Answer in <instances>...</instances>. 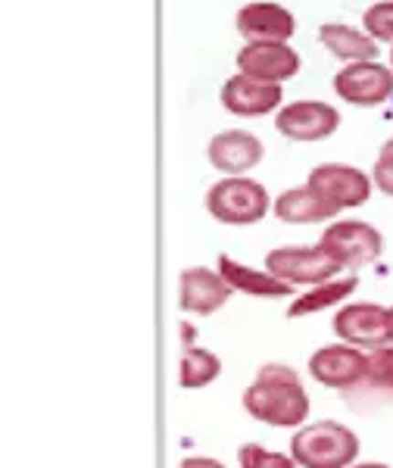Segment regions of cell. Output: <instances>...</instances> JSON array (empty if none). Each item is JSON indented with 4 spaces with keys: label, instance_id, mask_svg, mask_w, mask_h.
<instances>
[{
    "label": "cell",
    "instance_id": "cell-2",
    "mask_svg": "<svg viewBox=\"0 0 393 468\" xmlns=\"http://www.w3.org/2000/svg\"><path fill=\"white\" fill-rule=\"evenodd\" d=\"M291 456L300 468H350L359 459V437L335 419L306 421L291 437Z\"/></svg>",
    "mask_w": 393,
    "mask_h": 468
},
{
    "label": "cell",
    "instance_id": "cell-26",
    "mask_svg": "<svg viewBox=\"0 0 393 468\" xmlns=\"http://www.w3.org/2000/svg\"><path fill=\"white\" fill-rule=\"evenodd\" d=\"M350 468H390L388 463H353Z\"/></svg>",
    "mask_w": 393,
    "mask_h": 468
},
{
    "label": "cell",
    "instance_id": "cell-6",
    "mask_svg": "<svg viewBox=\"0 0 393 468\" xmlns=\"http://www.w3.org/2000/svg\"><path fill=\"white\" fill-rule=\"evenodd\" d=\"M344 344L372 353L390 344V309L381 303H344L331 319Z\"/></svg>",
    "mask_w": 393,
    "mask_h": 468
},
{
    "label": "cell",
    "instance_id": "cell-23",
    "mask_svg": "<svg viewBox=\"0 0 393 468\" xmlns=\"http://www.w3.org/2000/svg\"><path fill=\"white\" fill-rule=\"evenodd\" d=\"M362 26L366 32L381 44H390L393 48V0H381V4H372L362 16Z\"/></svg>",
    "mask_w": 393,
    "mask_h": 468
},
{
    "label": "cell",
    "instance_id": "cell-15",
    "mask_svg": "<svg viewBox=\"0 0 393 468\" xmlns=\"http://www.w3.org/2000/svg\"><path fill=\"white\" fill-rule=\"evenodd\" d=\"M278 103H281V85L275 81L238 72L222 85V107L234 116H266Z\"/></svg>",
    "mask_w": 393,
    "mask_h": 468
},
{
    "label": "cell",
    "instance_id": "cell-27",
    "mask_svg": "<svg viewBox=\"0 0 393 468\" xmlns=\"http://www.w3.org/2000/svg\"><path fill=\"white\" fill-rule=\"evenodd\" d=\"M390 344H393V306H390Z\"/></svg>",
    "mask_w": 393,
    "mask_h": 468
},
{
    "label": "cell",
    "instance_id": "cell-7",
    "mask_svg": "<svg viewBox=\"0 0 393 468\" xmlns=\"http://www.w3.org/2000/svg\"><path fill=\"white\" fill-rule=\"evenodd\" d=\"M306 368L315 381L324 384V388H335L340 394H346V390H353L362 378H366L368 353L359 350V346L344 344V341L324 344L309 356Z\"/></svg>",
    "mask_w": 393,
    "mask_h": 468
},
{
    "label": "cell",
    "instance_id": "cell-11",
    "mask_svg": "<svg viewBox=\"0 0 393 468\" xmlns=\"http://www.w3.org/2000/svg\"><path fill=\"white\" fill-rule=\"evenodd\" d=\"M238 69L253 79L281 85L300 72V54L287 41H250L238 50Z\"/></svg>",
    "mask_w": 393,
    "mask_h": 468
},
{
    "label": "cell",
    "instance_id": "cell-12",
    "mask_svg": "<svg viewBox=\"0 0 393 468\" xmlns=\"http://www.w3.org/2000/svg\"><path fill=\"white\" fill-rule=\"evenodd\" d=\"M231 284L218 269L191 266L178 275V306L191 315H213L231 300Z\"/></svg>",
    "mask_w": 393,
    "mask_h": 468
},
{
    "label": "cell",
    "instance_id": "cell-18",
    "mask_svg": "<svg viewBox=\"0 0 393 468\" xmlns=\"http://www.w3.org/2000/svg\"><path fill=\"white\" fill-rule=\"evenodd\" d=\"M275 216L287 225H315L324 218L340 216V209L331 200H324L319 191H313L309 185L287 187L284 194H278V200L271 203Z\"/></svg>",
    "mask_w": 393,
    "mask_h": 468
},
{
    "label": "cell",
    "instance_id": "cell-10",
    "mask_svg": "<svg viewBox=\"0 0 393 468\" xmlns=\"http://www.w3.org/2000/svg\"><path fill=\"white\" fill-rule=\"evenodd\" d=\"M275 128L291 141H322L340 128V112L324 101H293L278 110Z\"/></svg>",
    "mask_w": 393,
    "mask_h": 468
},
{
    "label": "cell",
    "instance_id": "cell-4",
    "mask_svg": "<svg viewBox=\"0 0 393 468\" xmlns=\"http://www.w3.org/2000/svg\"><path fill=\"white\" fill-rule=\"evenodd\" d=\"M266 269L275 278H281L291 288L303 284V288H315L322 282H331L337 278L344 266L324 250L322 244L313 247H275V250L266 253Z\"/></svg>",
    "mask_w": 393,
    "mask_h": 468
},
{
    "label": "cell",
    "instance_id": "cell-8",
    "mask_svg": "<svg viewBox=\"0 0 393 468\" xmlns=\"http://www.w3.org/2000/svg\"><path fill=\"white\" fill-rule=\"evenodd\" d=\"M306 185L313 191H319L324 200L335 203L337 209H353L368 203L375 181L372 176H366V172L350 163H322L309 172Z\"/></svg>",
    "mask_w": 393,
    "mask_h": 468
},
{
    "label": "cell",
    "instance_id": "cell-20",
    "mask_svg": "<svg viewBox=\"0 0 393 468\" xmlns=\"http://www.w3.org/2000/svg\"><path fill=\"white\" fill-rule=\"evenodd\" d=\"M356 288H359L356 275H337V278H331V282L315 284V288L297 293V297L291 300V306H287V319H303V315L340 306L350 293H356Z\"/></svg>",
    "mask_w": 393,
    "mask_h": 468
},
{
    "label": "cell",
    "instance_id": "cell-1",
    "mask_svg": "<svg viewBox=\"0 0 393 468\" xmlns=\"http://www.w3.org/2000/svg\"><path fill=\"white\" fill-rule=\"evenodd\" d=\"M244 410L250 419L271 428H303L309 419V394L300 375L284 362H266L256 368L244 390Z\"/></svg>",
    "mask_w": 393,
    "mask_h": 468
},
{
    "label": "cell",
    "instance_id": "cell-19",
    "mask_svg": "<svg viewBox=\"0 0 393 468\" xmlns=\"http://www.w3.org/2000/svg\"><path fill=\"white\" fill-rule=\"evenodd\" d=\"M319 41L328 48V54H335L346 63H362V59L377 57V41L362 28H353L346 22H324L319 28Z\"/></svg>",
    "mask_w": 393,
    "mask_h": 468
},
{
    "label": "cell",
    "instance_id": "cell-13",
    "mask_svg": "<svg viewBox=\"0 0 393 468\" xmlns=\"http://www.w3.org/2000/svg\"><path fill=\"white\" fill-rule=\"evenodd\" d=\"M344 399L359 412L388 410V406H393V344L368 353L366 378L353 390H346Z\"/></svg>",
    "mask_w": 393,
    "mask_h": 468
},
{
    "label": "cell",
    "instance_id": "cell-17",
    "mask_svg": "<svg viewBox=\"0 0 393 468\" xmlns=\"http://www.w3.org/2000/svg\"><path fill=\"white\" fill-rule=\"evenodd\" d=\"M218 271L222 278L231 284L234 293H247V297H269V300H281V297H291L293 288L281 278H275L269 269H253L247 262H238L234 256L222 253L218 256Z\"/></svg>",
    "mask_w": 393,
    "mask_h": 468
},
{
    "label": "cell",
    "instance_id": "cell-21",
    "mask_svg": "<svg viewBox=\"0 0 393 468\" xmlns=\"http://www.w3.org/2000/svg\"><path fill=\"white\" fill-rule=\"evenodd\" d=\"M222 375V359L207 346H185L178 362V384L185 390H200Z\"/></svg>",
    "mask_w": 393,
    "mask_h": 468
},
{
    "label": "cell",
    "instance_id": "cell-22",
    "mask_svg": "<svg viewBox=\"0 0 393 468\" xmlns=\"http://www.w3.org/2000/svg\"><path fill=\"white\" fill-rule=\"evenodd\" d=\"M238 465L240 468H300L291 452L269 450V447H262V443H244V447L238 450Z\"/></svg>",
    "mask_w": 393,
    "mask_h": 468
},
{
    "label": "cell",
    "instance_id": "cell-5",
    "mask_svg": "<svg viewBox=\"0 0 393 468\" xmlns=\"http://www.w3.org/2000/svg\"><path fill=\"white\" fill-rule=\"evenodd\" d=\"M319 244L328 250L344 269H362L375 262L384 250V238L375 225L359 218H337L322 231Z\"/></svg>",
    "mask_w": 393,
    "mask_h": 468
},
{
    "label": "cell",
    "instance_id": "cell-3",
    "mask_svg": "<svg viewBox=\"0 0 393 468\" xmlns=\"http://www.w3.org/2000/svg\"><path fill=\"white\" fill-rule=\"evenodd\" d=\"M207 209L222 225H256L271 209L269 191L256 178L225 176L207 191Z\"/></svg>",
    "mask_w": 393,
    "mask_h": 468
},
{
    "label": "cell",
    "instance_id": "cell-16",
    "mask_svg": "<svg viewBox=\"0 0 393 468\" xmlns=\"http://www.w3.org/2000/svg\"><path fill=\"white\" fill-rule=\"evenodd\" d=\"M297 19L281 4H269V0H256L238 10V32L250 41H291Z\"/></svg>",
    "mask_w": 393,
    "mask_h": 468
},
{
    "label": "cell",
    "instance_id": "cell-14",
    "mask_svg": "<svg viewBox=\"0 0 393 468\" xmlns=\"http://www.w3.org/2000/svg\"><path fill=\"white\" fill-rule=\"evenodd\" d=\"M207 156L225 176H247V172L262 163L266 147H262V141L256 134L244 132V128H228V132H218L209 141Z\"/></svg>",
    "mask_w": 393,
    "mask_h": 468
},
{
    "label": "cell",
    "instance_id": "cell-28",
    "mask_svg": "<svg viewBox=\"0 0 393 468\" xmlns=\"http://www.w3.org/2000/svg\"><path fill=\"white\" fill-rule=\"evenodd\" d=\"M390 69H393V48H390Z\"/></svg>",
    "mask_w": 393,
    "mask_h": 468
},
{
    "label": "cell",
    "instance_id": "cell-25",
    "mask_svg": "<svg viewBox=\"0 0 393 468\" xmlns=\"http://www.w3.org/2000/svg\"><path fill=\"white\" fill-rule=\"evenodd\" d=\"M178 468H225V463L213 456H187V459H181Z\"/></svg>",
    "mask_w": 393,
    "mask_h": 468
},
{
    "label": "cell",
    "instance_id": "cell-9",
    "mask_svg": "<svg viewBox=\"0 0 393 468\" xmlns=\"http://www.w3.org/2000/svg\"><path fill=\"white\" fill-rule=\"evenodd\" d=\"M335 90L353 107H377L393 97V69L377 59L350 63L335 75Z\"/></svg>",
    "mask_w": 393,
    "mask_h": 468
},
{
    "label": "cell",
    "instance_id": "cell-24",
    "mask_svg": "<svg viewBox=\"0 0 393 468\" xmlns=\"http://www.w3.org/2000/svg\"><path fill=\"white\" fill-rule=\"evenodd\" d=\"M372 181L377 191L393 197V138L384 141V147L377 150V160L372 165Z\"/></svg>",
    "mask_w": 393,
    "mask_h": 468
}]
</instances>
